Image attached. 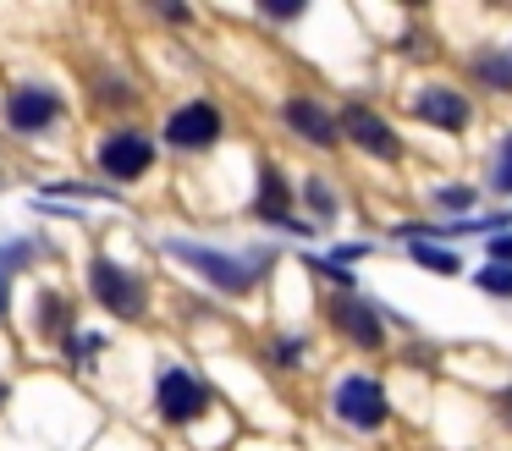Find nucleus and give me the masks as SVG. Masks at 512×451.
<instances>
[{"instance_id":"obj_4","label":"nucleus","mask_w":512,"mask_h":451,"mask_svg":"<svg viewBox=\"0 0 512 451\" xmlns=\"http://www.w3.org/2000/svg\"><path fill=\"white\" fill-rule=\"evenodd\" d=\"M89 286H94V297H100L111 314H122V319L144 314V281H138V275H127L116 259H94L89 264Z\"/></svg>"},{"instance_id":"obj_3","label":"nucleus","mask_w":512,"mask_h":451,"mask_svg":"<svg viewBox=\"0 0 512 451\" xmlns=\"http://www.w3.org/2000/svg\"><path fill=\"white\" fill-rule=\"evenodd\" d=\"M155 407H160L166 424H193V418L210 407V385H204L199 374H188V369H166L160 385H155Z\"/></svg>"},{"instance_id":"obj_13","label":"nucleus","mask_w":512,"mask_h":451,"mask_svg":"<svg viewBox=\"0 0 512 451\" xmlns=\"http://www.w3.org/2000/svg\"><path fill=\"white\" fill-rule=\"evenodd\" d=\"M413 259H419L430 275H457V270H463V259H457V253H446V248H430V242H413Z\"/></svg>"},{"instance_id":"obj_8","label":"nucleus","mask_w":512,"mask_h":451,"mask_svg":"<svg viewBox=\"0 0 512 451\" xmlns=\"http://www.w3.org/2000/svg\"><path fill=\"white\" fill-rule=\"evenodd\" d=\"M56 116H61V99L50 88H12V99H6V121L17 132H45Z\"/></svg>"},{"instance_id":"obj_17","label":"nucleus","mask_w":512,"mask_h":451,"mask_svg":"<svg viewBox=\"0 0 512 451\" xmlns=\"http://www.w3.org/2000/svg\"><path fill=\"white\" fill-rule=\"evenodd\" d=\"M303 193H309V204H314V215H320V220H331V215H336V193L320 182V176H314V182L303 187Z\"/></svg>"},{"instance_id":"obj_1","label":"nucleus","mask_w":512,"mask_h":451,"mask_svg":"<svg viewBox=\"0 0 512 451\" xmlns=\"http://www.w3.org/2000/svg\"><path fill=\"white\" fill-rule=\"evenodd\" d=\"M171 253H177V259H188L193 270H199L204 281H215L221 292H248V286H254V275L265 270L259 259H232V253L199 248V242H171Z\"/></svg>"},{"instance_id":"obj_9","label":"nucleus","mask_w":512,"mask_h":451,"mask_svg":"<svg viewBox=\"0 0 512 451\" xmlns=\"http://www.w3.org/2000/svg\"><path fill=\"white\" fill-rule=\"evenodd\" d=\"M331 319H336V330H342L347 341H358V347H380V341H386V325H380L375 303L336 297V303H331Z\"/></svg>"},{"instance_id":"obj_7","label":"nucleus","mask_w":512,"mask_h":451,"mask_svg":"<svg viewBox=\"0 0 512 451\" xmlns=\"http://www.w3.org/2000/svg\"><path fill=\"white\" fill-rule=\"evenodd\" d=\"M342 132H347V138H353L364 154H375V160H397V154H402L397 132H391L386 121L375 116V110H364V105L342 110Z\"/></svg>"},{"instance_id":"obj_2","label":"nucleus","mask_w":512,"mask_h":451,"mask_svg":"<svg viewBox=\"0 0 512 451\" xmlns=\"http://www.w3.org/2000/svg\"><path fill=\"white\" fill-rule=\"evenodd\" d=\"M331 407H336V418L353 424V429H380L386 424V385H380L375 374H347V380L336 385Z\"/></svg>"},{"instance_id":"obj_12","label":"nucleus","mask_w":512,"mask_h":451,"mask_svg":"<svg viewBox=\"0 0 512 451\" xmlns=\"http://www.w3.org/2000/svg\"><path fill=\"white\" fill-rule=\"evenodd\" d=\"M259 215H265V220H276V226L309 231L303 220H292V193H287V176H281L276 165H265V171H259Z\"/></svg>"},{"instance_id":"obj_10","label":"nucleus","mask_w":512,"mask_h":451,"mask_svg":"<svg viewBox=\"0 0 512 451\" xmlns=\"http://www.w3.org/2000/svg\"><path fill=\"white\" fill-rule=\"evenodd\" d=\"M413 116L435 121L441 132H457V127H468V99L457 94V88L430 83V88H419V99H413Z\"/></svg>"},{"instance_id":"obj_21","label":"nucleus","mask_w":512,"mask_h":451,"mask_svg":"<svg viewBox=\"0 0 512 451\" xmlns=\"http://www.w3.org/2000/svg\"><path fill=\"white\" fill-rule=\"evenodd\" d=\"M490 264H512V237H490Z\"/></svg>"},{"instance_id":"obj_5","label":"nucleus","mask_w":512,"mask_h":451,"mask_svg":"<svg viewBox=\"0 0 512 451\" xmlns=\"http://www.w3.org/2000/svg\"><path fill=\"white\" fill-rule=\"evenodd\" d=\"M149 165H155V143H149L144 132H133V127L111 132V138L100 143V171L116 176V182H133V176H144Z\"/></svg>"},{"instance_id":"obj_6","label":"nucleus","mask_w":512,"mask_h":451,"mask_svg":"<svg viewBox=\"0 0 512 451\" xmlns=\"http://www.w3.org/2000/svg\"><path fill=\"white\" fill-rule=\"evenodd\" d=\"M215 138H221V110H215V105L193 99V105L171 110V121H166V143H177V149H210Z\"/></svg>"},{"instance_id":"obj_14","label":"nucleus","mask_w":512,"mask_h":451,"mask_svg":"<svg viewBox=\"0 0 512 451\" xmlns=\"http://www.w3.org/2000/svg\"><path fill=\"white\" fill-rule=\"evenodd\" d=\"M490 182H496V193H512V132L501 138V149H496V165H490Z\"/></svg>"},{"instance_id":"obj_22","label":"nucleus","mask_w":512,"mask_h":451,"mask_svg":"<svg viewBox=\"0 0 512 451\" xmlns=\"http://www.w3.org/2000/svg\"><path fill=\"white\" fill-rule=\"evenodd\" d=\"M298 352H303V341H276V347H270V358H276V363H292Z\"/></svg>"},{"instance_id":"obj_16","label":"nucleus","mask_w":512,"mask_h":451,"mask_svg":"<svg viewBox=\"0 0 512 451\" xmlns=\"http://www.w3.org/2000/svg\"><path fill=\"white\" fill-rule=\"evenodd\" d=\"M479 77L485 83H496V88H512V61H501V55H479Z\"/></svg>"},{"instance_id":"obj_15","label":"nucleus","mask_w":512,"mask_h":451,"mask_svg":"<svg viewBox=\"0 0 512 451\" xmlns=\"http://www.w3.org/2000/svg\"><path fill=\"white\" fill-rule=\"evenodd\" d=\"M479 292L512 297V264H490V270H479Z\"/></svg>"},{"instance_id":"obj_18","label":"nucleus","mask_w":512,"mask_h":451,"mask_svg":"<svg viewBox=\"0 0 512 451\" xmlns=\"http://www.w3.org/2000/svg\"><path fill=\"white\" fill-rule=\"evenodd\" d=\"M435 198H441L446 209H468V204H474V193H468V187H441Z\"/></svg>"},{"instance_id":"obj_23","label":"nucleus","mask_w":512,"mask_h":451,"mask_svg":"<svg viewBox=\"0 0 512 451\" xmlns=\"http://www.w3.org/2000/svg\"><path fill=\"white\" fill-rule=\"evenodd\" d=\"M501 407H507V418H512V391H501Z\"/></svg>"},{"instance_id":"obj_20","label":"nucleus","mask_w":512,"mask_h":451,"mask_svg":"<svg viewBox=\"0 0 512 451\" xmlns=\"http://www.w3.org/2000/svg\"><path fill=\"white\" fill-rule=\"evenodd\" d=\"M67 347H72V358H89V352H100V347H105V341H100V336H72Z\"/></svg>"},{"instance_id":"obj_24","label":"nucleus","mask_w":512,"mask_h":451,"mask_svg":"<svg viewBox=\"0 0 512 451\" xmlns=\"http://www.w3.org/2000/svg\"><path fill=\"white\" fill-rule=\"evenodd\" d=\"M0 319H6V281H0Z\"/></svg>"},{"instance_id":"obj_19","label":"nucleus","mask_w":512,"mask_h":451,"mask_svg":"<svg viewBox=\"0 0 512 451\" xmlns=\"http://www.w3.org/2000/svg\"><path fill=\"white\" fill-rule=\"evenodd\" d=\"M67 325V303L61 297H45V330H61Z\"/></svg>"},{"instance_id":"obj_11","label":"nucleus","mask_w":512,"mask_h":451,"mask_svg":"<svg viewBox=\"0 0 512 451\" xmlns=\"http://www.w3.org/2000/svg\"><path fill=\"white\" fill-rule=\"evenodd\" d=\"M281 116H287V127L298 132V138L320 143V149L342 138V121H336L331 110L320 105V99H287V110H281Z\"/></svg>"}]
</instances>
